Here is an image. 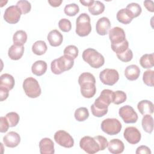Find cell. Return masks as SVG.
Listing matches in <instances>:
<instances>
[{"label": "cell", "mask_w": 154, "mask_h": 154, "mask_svg": "<svg viewBox=\"0 0 154 154\" xmlns=\"http://www.w3.org/2000/svg\"><path fill=\"white\" fill-rule=\"evenodd\" d=\"M113 91L109 89L103 90L100 96L95 100L91 106L92 114L97 117H102L108 112V108L112 102Z\"/></svg>", "instance_id": "6da1fadb"}, {"label": "cell", "mask_w": 154, "mask_h": 154, "mask_svg": "<svg viewBox=\"0 0 154 154\" xmlns=\"http://www.w3.org/2000/svg\"><path fill=\"white\" fill-rule=\"evenodd\" d=\"M82 57L85 62L94 69L101 67L105 63L103 56L93 48L85 49L82 52Z\"/></svg>", "instance_id": "7a4b0ae2"}, {"label": "cell", "mask_w": 154, "mask_h": 154, "mask_svg": "<svg viewBox=\"0 0 154 154\" xmlns=\"http://www.w3.org/2000/svg\"><path fill=\"white\" fill-rule=\"evenodd\" d=\"M73 65L74 60L63 55L51 62V69L53 73L60 75L65 71L70 70Z\"/></svg>", "instance_id": "3957f363"}, {"label": "cell", "mask_w": 154, "mask_h": 154, "mask_svg": "<svg viewBox=\"0 0 154 154\" xmlns=\"http://www.w3.org/2000/svg\"><path fill=\"white\" fill-rule=\"evenodd\" d=\"M91 31L90 17L87 13H81L76 20L75 32L79 37L87 36Z\"/></svg>", "instance_id": "277c9868"}, {"label": "cell", "mask_w": 154, "mask_h": 154, "mask_svg": "<svg viewBox=\"0 0 154 154\" xmlns=\"http://www.w3.org/2000/svg\"><path fill=\"white\" fill-rule=\"evenodd\" d=\"M23 89L26 95L30 98H37L41 94L42 90L37 79L29 77L23 82Z\"/></svg>", "instance_id": "5b68a950"}, {"label": "cell", "mask_w": 154, "mask_h": 154, "mask_svg": "<svg viewBox=\"0 0 154 154\" xmlns=\"http://www.w3.org/2000/svg\"><path fill=\"white\" fill-rule=\"evenodd\" d=\"M103 132L109 135H114L119 134L122 128L120 122L115 118H108L103 120L100 125Z\"/></svg>", "instance_id": "8992f818"}, {"label": "cell", "mask_w": 154, "mask_h": 154, "mask_svg": "<svg viewBox=\"0 0 154 154\" xmlns=\"http://www.w3.org/2000/svg\"><path fill=\"white\" fill-rule=\"evenodd\" d=\"M79 146L81 149L88 154H94L100 150V146L94 137L84 136L79 141Z\"/></svg>", "instance_id": "52a82bcc"}, {"label": "cell", "mask_w": 154, "mask_h": 154, "mask_svg": "<svg viewBox=\"0 0 154 154\" xmlns=\"http://www.w3.org/2000/svg\"><path fill=\"white\" fill-rule=\"evenodd\" d=\"M99 79L105 85L112 86L119 79V74L116 69H105L99 73Z\"/></svg>", "instance_id": "ba28073f"}, {"label": "cell", "mask_w": 154, "mask_h": 154, "mask_svg": "<svg viewBox=\"0 0 154 154\" xmlns=\"http://www.w3.org/2000/svg\"><path fill=\"white\" fill-rule=\"evenodd\" d=\"M119 114L125 123H134L138 120V114L134 109L129 105L122 106L119 111Z\"/></svg>", "instance_id": "9c48e42d"}, {"label": "cell", "mask_w": 154, "mask_h": 154, "mask_svg": "<svg viewBox=\"0 0 154 154\" xmlns=\"http://www.w3.org/2000/svg\"><path fill=\"white\" fill-rule=\"evenodd\" d=\"M54 140L58 144L66 148H71L74 145V140L72 137L63 130L58 131L55 133Z\"/></svg>", "instance_id": "30bf717a"}, {"label": "cell", "mask_w": 154, "mask_h": 154, "mask_svg": "<svg viewBox=\"0 0 154 154\" xmlns=\"http://www.w3.org/2000/svg\"><path fill=\"white\" fill-rule=\"evenodd\" d=\"M21 14L22 12L17 5H11L5 10L4 19L8 23L15 24L19 21Z\"/></svg>", "instance_id": "8fae6325"}, {"label": "cell", "mask_w": 154, "mask_h": 154, "mask_svg": "<svg viewBox=\"0 0 154 154\" xmlns=\"http://www.w3.org/2000/svg\"><path fill=\"white\" fill-rule=\"evenodd\" d=\"M123 137L125 140L131 144H135L140 142L141 135L140 131L135 127H127L123 132Z\"/></svg>", "instance_id": "7c38bea8"}, {"label": "cell", "mask_w": 154, "mask_h": 154, "mask_svg": "<svg viewBox=\"0 0 154 154\" xmlns=\"http://www.w3.org/2000/svg\"><path fill=\"white\" fill-rule=\"evenodd\" d=\"M109 38L111 42V45L118 44L126 40L125 31L119 26L114 27L109 30Z\"/></svg>", "instance_id": "4fadbf2b"}, {"label": "cell", "mask_w": 154, "mask_h": 154, "mask_svg": "<svg viewBox=\"0 0 154 154\" xmlns=\"http://www.w3.org/2000/svg\"><path fill=\"white\" fill-rule=\"evenodd\" d=\"M20 142V137L16 132L11 131L8 132L3 137V143L7 147L14 148L17 146Z\"/></svg>", "instance_id": "5bb4252c"}, {"label": "cell", "mask_w": 154, "mask_h": 154, "mask_svg": "<svg viewBox=\"0 0 154 154\" xmlns=\"http://www.w3.org/2000/svg\"><path fill=\"white\" fill-rule=\"evenodd\" d=\"M111 28L109 19L106 17H102L98 19L96 24V32L100 35H105Z\"/></svg>", "instance_id": "9a60e30c"}, {"label": "cell", "mask_w": 154, "mask_h": 154, "mask_svg": "<svg viewBox=\"0 0 154 154\" xmlns=\"http://www.w3.org/2000/svg\"><path fill=\"white\" fill-rule=\"evenodd\" d=\"M41 154H53L55 152L54 143L49 138H43L39 142Z\"/></svg>", "instance_id": "2e32d148"}, {"label": "cell", "mask_w": 154, "mask_h": 154, "mask_svg": "<svg viewBox=\"0 0 154 154\" xmlns=\"http://www.w3.org/2000/svg\"><path fill=\"white\" fill-rule=\"evenodd\" d=\"M47 39L51 46L57 47L60 46L63 43V36L58 30L53 29L48 33Z\"/></svg>", "instance_id": "e0dca14e"}, {"label": "cell", "mask_w": 154, "mask_h": 154, "mask_svg": "<svg viewBox=\"0 0 154 154\" xmlns=\"http://www.w3.org/2000/svg\"><path fill=\"white\" fill-rule=\"evenodd\" d=\"M108 149L112 154H119L122 153L125 149V145L122 141L119 139L111 140L108 143Z\"/></svg>", "instance_id": "ac0fdd59"}, {"label": "cell", "mask_w": 154, "mask_h": 154, "mask_svg": "<svg viewBox=\"0 0 154 154\" xmlns=\"http://www.w3.org/2000/svg\"><path fill=\"white\" fill-rule=\"evenodd\" d=\"M80 90L82 96L85 98L93 97L96 92V87L94 83L87 82L80 85Z\"/></svg>", "instance_id": "d6986e66"}, {"label": "cell", "mask_w": 154, "mask_h": 154, "mask_svg": "<svg viewBox=\"0 0 154 154\" xmlns=\"http://www.w3.org/2000/svg\"><path fill=\"white\" fill-rule=\"evenodd\" d=\"M137 108L140 112L144 116L147 114H152L153 113L154 106L153 103L148 100H142L138 103Z\"/></svg>", "instance_id": "ffe728a7"}, {"label": "cell", "mask_w": 154, "mask_h": 154, "mask_svg": "<svg viewBox=\"0 0 154 154\" xmlns=\"http://www.w3.org/2000/svg\"><path fill=\"white\" fill-rule=\"evenodd\" d=\"M140 75V69L135 64L128 66L125 70V76L129 81L137 80Z\"/></svg>", "instance_id": "44dd1931"}, {"label": "cell", "mask_w": 154, "mask_h": 154, "mask_svg": "<svg viewBox=\"0 0 154 154\" xmlns=\"http://www.w3.org/2000/svg\"><path fill=\"white\" fill-rule=\"evenodd\" d=\"M24 53L23 46H17L13 45L8 51V55L11 60H18L22 58Z\"/></svg>", "instance_id": "7402d4cb"}, {"label": "cell", "mask_w": 154, "mask_h": 154, "mask_svg": "<svg viewBox=\"0 0 154 154\" xmlns=\"http://www.w3.org/2000/svg\"><path fill=\"white\" fill-rule=\"evenodd\" d=\"M47 70V63L43 60H38L34 62L31 67L32 73L38 76L45 73Z\"/></svg>", "instance_id": "603a6c76"}, {"label": "cell", "mask_w": 154, "mask_h": 154, "mask_svg": "<svg viewBox=\"0 0 154 154\" xmlns=\"http://www.w3.org/2000/svg\"><path fill=\"white\" fill-rule=\"evenodd\" d=\"M15 81L13 76L8 73H4L0 77V86L4 87L9 90L13 88Z\"/></svg>", "instance_id": "cb8c5ba5"}, {"label": "cell", "mask_w": 154, "mask_h": 154, "mask_svg": "<svg viewBox=\"0 0 154 154\" xmlns=\"http://www.w3.org/2000/svg\"><path fill=\"white\" fill-rule=\"evenodd\" d=\"M140 64L144 69H150L154 65V55L152 54H146L141 56L140 59Z\"/></svg>", "instance_id": "d4e9b609"}, {"label": "cell", "mask_w": 154, "mask_h": 154, "mask_svg": "<svg viewBox=\"0 0 154 154\" xmlns=\"http://www.w3.org/2000/svg\"><path fill=\"white\" fill-rule=\"evenodd\" d=\"M141 125L144 131L151 134L153 130V119L150 114L144 115L141 120Z\"/></svg>", "instance_id": "484cf974"}, {"label": "cell", "mask_w": 154, "mask_h": 154, "mask_svg": "<svg viewBox=\"0 0 154 154\" xmlns=\"http://www.w3.org/2000/svg\"><path fill=\"white\" fill-rule=\"evenodd\" d=\"M128 13L132 19L137 17L140 15L142 11L141 6L135 2H132L129 4L125 8Z\"/></svg>", "instance_id": "4316f807"}, {"label": "cell", "mask_w": 154, "mask_h": 154, "mask_svg": "<svg viewBox=\"0 0 154 154\" xmlns=\"http://www.w3.org/2000/svg\"><path fill=\"white\" fill-rule=\"evenodd\" d=\"M27 40L26 32L23 30L17 31L13 36V44L17 46H23Z\"/></svg>", "instance_id": "83f0119b"}, {"label": "cell", "mask_w": 154, "mask_h": 154, "mask_svg": "<svg viewBox=\"0 0 154 154\" xmlns=\"http://www.w3.org/2000/svg\"><path fill=\"white\" fill-rule=\"evenodd\" d=\"M105 10V5L99 1H94L93 3L88 7V11L93 16L102 14Z\"/></svg>", "instance_id": "f1b7e54d"}, {"label": "cell", "mask_w": 154, "mask_h": 154, "mask_svg": "<svg viewBox=\"0 0 154 154\" xmlns=\"http://www.w3.org/2000/svg\"><path fill=\"white\" fill-rule=\"evenodd\" d=\"M48 49L45 42L43 40L36 41L32 46V52L37 55H42L46 52Z\"/></svg>", "instance_id": "f546056e"}, {"label": "cell", "mask_w": 154, "mask_h": 154, "mask_svg": "<svg viewBox=\"0 0 154 154\" xmlns=\"http://www.w3.org/2000/svg\"><path fill=\"white\" fill-rule=\"evenodd\" d=\"M116 18L119 22L125 25L130 23L133 19L130 17L125 8H122L118 11L117 13Z\"/></svg>", "instance_id": "4dcf8cb0"}, {"label": "cell", "mask_w": 154, "mask_h": 154, "mask_svg": "<svg viewBox=\"0 0 154 154\" xmlns=\"http://www.w3.org/2000/svg\"><path fill=\"white\" fill-rule=\"evenodd\" d=\"M74 116L75 119L78 122H84L89 117V112L87 108L80 107L75 111Z\"/></svg>", "instance_id": "1f68e13d"}, {"label": "cell", "mask_w": 154, "mask_h": 154, "mask_svg": "<svg viewBox=\"0 0 154 154\" xmlns=\"http://www.w3.org/2000/svg\"><path fill=\"white\" fill-rule=\"evenodd\" d=\"M63 53L64 55L75 60L78 55L79 50L78 48L75 45H69L65 48Z\"/></svg>", "instance_id": "d6a6232c"}, {"label": "cell", "mask_w": 154, "mask_h": 154, "mask_svg": "<svg viewBox=\"0 0 154 154\" xmlns=\"http://www.w3.org/2000/svg\"><path fill=\"white\" fill-rule=\"evenodd\" d=\"M127 99L126 94L121 90H117L113 92L112 103L116 105L121 104L126 101Z\"/></svg>", "instance_id": "836d02e7"}, {"label": "cell", "mask_w": 154, "mask_h": 154, "mask_svg": "<svg viewBox=\"0 0 154 154\" xmlns=\"http://www.w3.org/2000/svg\"><path fill=\"white\" fill-rule=\"evenodd\" d=\"M92 82L96 84V79L94 75L89 72H84L81 73L78 78V84L81 85L84 83Z\"/></svg>", "instance_id": "e575fe53"}, {"label": "cell", "mask_w": 154, "mask_h": 154, "mask_svg": "<svg viewBox=\"0 0 154 154\" xmlns=\"http://www.w3.org/2000/svg\"><path fill=\"white\" fill-rule=\"evenodd\" d=\"M79 11V6L75 4H67L65 6L64 8V13L69 16H75L76 14H77Z\"/></svg>", "instance_id": "d590c367"}, {"label": "cell", "mask_w": 154, "mask_h": 154, "mask_svg": "<svg viewBox=\"0 0 154 154\" xmlns=\"http://www.w3.org/2000/svg\"><path fill=\"white\" fill-rule=\"evenodd\" d=\"M143 81L146 85L153 87L154 82V71L152 70L145 71L143 75Z\"/></svg>", "instance_id": "8d00e7d4"}, {"label": "cell", "mask_w": 154, "mask_h": 154, "mask_svg": "<svg viewBox=\"0 0 154 154\" xmlns=\"http://www.w3.org/2000/svg\"><path fill=\"white\" fill-rule=\"evenodd\" d=\"M128 48H129V42L127 40H125L124 42L118 44L111 45V49L114 52L116 53V54L123 53Z\"/></svg>", "instance_id": "74e56055"}, {"label": "cell", "mask_w": 154, "mask_h": 154, "mask_svg": "<svg viewBox=\"0 0 154 154\" xmlns=\"http://www.w3.org/2000/svg\"><path fill=\"white\" fill-rule=\"evenodd\" d=\"M5 118L9 123L10 127L16 126L20 120L19 114L15 112H10L7 113L5 116Z\"/></svg>", "instance_id": "f35d334b"}, {"label": "cell", "mask_w": 154, "mask_h": 154, "mask_svg": "<svg viewBox=\"0 0 154 154\" xmlns=\"http://www.w3.org/2000/svg\"><path fill=\"white\" fill-rule=\"evenodd\" d=\"M16 5L20 8L22 14H25L28 13L31 9V3L28 1H25V0H21V1H19L17 4Z\"/></svg>", "instance_id": "ab89813d"}, {"label": "cell", "mask_w": 154, "mask_h": 154, "mask_svg": "<svg viewBox=\"0 0 154 154\" xmlns=\"http://www.w3.org/2000/svg\"><path fill=\"white\" fill-rule=\"evenodd\" d=\"M116 55L119 60H120L122 62H125V63L131 61V60L133 58L132 51L129 48L126 49L124 52L119 54H116Z\"/></svg>", "instance_id": "60d3db41"}, {"label": "cell", "mask_w": 154, "mask_h": 154, "mask_svg": "<svg viewBox=\"0 0 154 154\" xmlns=\"http://www.w3.org/2000/svg\"><path fill=\"white\" fill-rule=\"evenodd\" d=\"M58 27L63 32H69L72 29L71 22L66 18L61 19L58 22Z\"/></svg>", "instance_id": "b9f144b4"}, {"label": "cell", "mask_w": 154, "mask_h": 154, "mask_svg": "<svg viewBox=\"0 0 154 154\" xmlns=\"http://www.w3.org/2000/svg\"><path fill=\"white\" fill-rule=\"evenodd\" d=\"M97 141L99 146H100V150H104L108 146V140L105 137L102 135H97L94 137Z\"/></svg>", "instance_id": "7bdbcfd3"}, {"label": "cell", "mask_w": 154, "mask_h": 154, "mask_svg": "<svg viewBox=\"0 0 154 154\" xmlns=\"http://www.w3.org/2000/svg\"><path fill=\"white\" fill-rule=\"evenodd\" d=\"M0 122H1V128H0V132L1 133H4L6 132L10 126L9 123L5 118V117H1L0 118Z\"/></svg>", "instance_id": "ee69618b"}, {"label": "cell", "mask_w": 154, "mask_h": 154, "mask_svg": "<svg viewBox=\"0 0 154 154\" xmlns=\"http://www.w3.org/2000/svg\"><path fill=\"white\" fill-rule=\"evenodd\" d=\"M136 154H151L150 149L146 146H140L137 147Z\"/></svg>", "instance_id": "f6af8a7d"}, {"label": "cell", "mask_w": 154, "mask_h": 154, "mask_svg": "<svg viewBox=\"0 0 154 154\" xmlns=\"http://www.w3.org/2000/svg\"><path fill=\"white\" fill-rule=\"evenodd\" d=\"M9 95V90L7 88L0 86V100L1 101H4L7 99Z\"/></svg>", "instance_id": "bcb514c9"}, {"label": "cell", "mask_w": 154, "mask_h": 154, "mask_svg": "<svg viewBox=\"0 0 154 154\" xmlns=\"http://www.w3.org/2000/svg\"><path fill=\"white\" fill-rule=\"evenodd\" d=\"M144 5L146 8L150 12L153 13L154 11V7H153V2L152 1H144Z\"/></svg>", "instance_id": "7dc6e473"}, {"label": "cell", "mask_w": 154, "mask_h": 154, "mask_svg": "<svg viewBox=\"0 0 154 154\" xmlns=\"http://www.w3.org/2000/svg\"><path fill=\"white\" fill-rule=\"evenodd\" d=\"M63 2L62 0H49L48 3L53 7H59Z\"/></svg>", "instance_id": "c3c4849f"}, {"label": "cell", "mask_w": 154, "mask_h": 154, "mask_svg": "<svg viewBox=\"0 0 154 154\" xmlns=\"http://www.w3.org/2000/svg\"><path fill=\"white\" fill-rule=\"evenodd\" d=\"M80 3H81L84 6H88L89 7L90 5H91L94 1L93 0H88V1H85V0H81Z\"/></svg>", "instance_id": "681fc988"}]
</instances>
